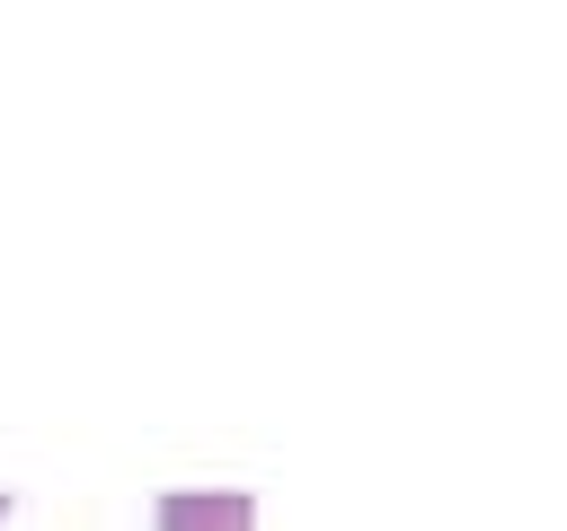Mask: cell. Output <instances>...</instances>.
<instances>
[{
    "label": "cell",
    "instance_id": "1",
    "mask_svg": "<svg viewBox=\"0 0 567 531\" xmlns=\"http://www.w3.org/2000/svg\"><path fill=\"white\" fill-rule=\"evenodd\" d=\"M151 531H257L248 487H168L151 504Z\"/></svg>",
    "mask_w": 567,
    "mask_h": 531
},
{
    "label": "cell",
    "instance_id": "2",
    "mask_svg": "<svg viewBox=\"0 0 567 531\" xmlns=\"http://www.w3.org/2000/svg\"><path fill=\"white\" fill-rule=\"evenodd\" d=\"M0 522H9V487H0Z\"/></svg>",
    "mask_w": 567,
    "mask_h": 531
}]
</instances>
